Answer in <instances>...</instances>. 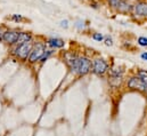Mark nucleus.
<instances>
[{
	"label": "nucleus",
	"instance_id": "obj_12",
	"mask_svg": "<svg viewBox=\"0 0 147 136\" xmlns=\"http://www.w3.org/2000/svg\"><path fill=\"white\" fill-rule=\"evenodd\" d=\"M55 52H54V49H48V50H45V53H43V55L41 56V58H40V62H45L46 60H48L53 54H54Z\"/></svg>",
	"mask_w": 147,
	"mask_h": 136
},
{
	"label": "nucleus",
	"instance_id": "obj_11",
	"mask_svg": "<svg viewBox=\"0 0 147 136\" xmlns=\"http://www.w3.org/2000/svg\"><path fill=\"white\" fill-rule=\"evenodd\" d=\"M121 1H122V0H107V5L110 6L112 9L117 10V8H119Z\"/></svg>",
	"mask_w": 147,
	"mask_h": 136
},
{
	"label": "nucleus",
	"instance_id": "obj_23",
	"mask_svg": "<svg viewBox=\"0 0 147 136\" xmlns=\"http://www.w3.org/2000/svg\"><path fill=\"white\" fill-rule=\"evenodd\" d=\"M146 90H147V89H146Z\"/></svg>",
	"mask_w": 147,
	"mask_h": 136
},
{
	"label": "nucleus",
	"instance_id": "obj_17",
	"mask_svg": "<svg viewBox=\"0 0 147 136\" xmlns=\"http://www.w3.org/2000/svg\"><path fill=\"white\" fill-rule=\"evenodd\" d=\"M90 7H91V8H94V9H98L99 3H98L97 1H95V0H92V1H90Z\"/></svg>",
	"mask_w": 147,
	"mask_h": 136
},
{
	"label": "nucleus",
	"instance_id": "obj_19",
	"mask_svg": "<svg viewBox=\"0 0 147 136\" xmlns=\"http://www.w3.org/2000/svg\"><path fill=\"white\" fill-rule=\"evenodd\" d=\"M104 39H105V45H106V46H112V45H113V40H112L111 38L107 37V38H104Z\"/></svg>",
	"mask_w": 147,
	"mask_h": 136
},
{
	"label": "nucleus",
	"instance_id": "obj_18",
	"mask_svg": "<svg viewBox=\"0 0 147 136\" xmlns=\"http://www.w3.org/2000/svg\"><path fill=\"white\" fill-rule=\"evenodd\" d=\"M61 27L64 28V29H67V28H69V21H66V20L62 21V22H61Z\"/></svg>",
	"mask_w": 147,
	"mask_h": 136
},
{
	"label": "nucleus",
	"instance_id": "obj_2",
	"mask_svg": "<svg viewBox=\"0 0 147 136\" xmlns=\"http://www.w3.org/2000/svg\"><path fill=\"white\" fill-rule=\"evenodd\" d=\"M32 47H33V42L32 41L24 42V44H21V45H16V47L14 49V55L16 57L21 58V60H28Z\"/></svg>",
	"mask_w": 147,
	"mask_h": 136
},
{
	"label": "nucleus",
	"instance_id": "obj_22",
	"mask_svg": "<svg viewBox=\"0 0 147 136\" xmlns=\"http://www.w3.org/2000/svg\"><path fill=\"white\" fill-rule=\"evenodd\" d=\"M140 57H142L143 60H146V61H147V53H146V52H144V53H142V55H140Z\"/></svg>",
	"mask_w": 147,
	"mask_h": 136
},
{
	"label": "nucleus",
	"instance_id": "obj_15",
	"mask_svg": "<svg viewBox=\"0 0 147 136\" xmlns=\"http://www.w3.org/2000/svg\"><path fill=\"white\" fill-rule=\"evenodd\" d=\"M138 45L143 46V47H147V38L146 37H139L138 40H137Z\"/></svg>",
	"mask_w": 147,
	"mask_h": 136
},
{
	"label": "nucleus",
	"instance_id": "obj_1",
	"mask_svg": "<svg viewBox=\"0 0 147 136\" xmlns=\"http://www.w3.org/2000/svg\"><path fill=\"white\" fill-rule=\"evenodd\" d=\"M63 57L66 65L71 69L73 73H76L79 75H84L91 70L92 63L86 56H79L72 52H65Z\"/></svg>",
	"mask_w": 147,
	"mask_h": 136
},
{
	"label": "nucleus",
	"instance_id": "obj_9",
	"mask_svg": "<svg viewBox=\"0 0 147 136\" xmlns=\"http://www.w3.org/2000/svg\"><path fill=\"white\" fill-rule=\"evenodd\" d=\"M47 44L51 48H62L65 45L64 40L63 39H59V38H50V39L47 40Z\"/></svg>",
	"mask_w": 147,
	"mask_h": 136
},
{
	"label": "nucleus",
	"instance_id": "obj_6",
	"mask_svg": "<svg viewBox=\"0 0 147 136\" xmlns=\"http://www.w3.org/2000/svg\"><path fill=\"white\" fill-rule=\"evenodd\" d=\"M128 86L132 89H137V90H140V92H146L147 89V84H145L139 77L131 78L128 82Z\"/></svg>",
	"mask_w": 147,
	"mask_h": 136
},
{
	"label": "nucleus",
	"instance_id": "obj_16",
	"mask_svg": "<svg viewBox=\"0 0 147 136\" xmlns=\"http://www.w3.org/2000/svg\"><path fill=\"white\" fill-rule=\"evenodd\" d=\"M91 37H92V39H94V40L99 41V42L104 40V35H103V34H100V33H97V32H96V33H92Z\"/></svg>",
	"mask_w": 147,
	"mask_h": 136
},
{
	"label": "nucleus",
	"instance_id": "obj_14",
	"mask_svg": "<svg viewBox=\"0 0 147 136\" xmlns=\"http://www.w3.org/2000/svg\"><path fill=\"white\" fill-rule=\"evenodd\" d=\"M10 20H11L13 22H16V23H18V22L23 21L24 18H23V16H22V15H20V14H14V15H11Z\"/></svg>",
	"mask_w": 147,
	"mask_h": 136
},
{
	"label": "nucleus",
	"instance_id": "obj_13",
	"mask_svg": "<svg viewBox=\"0 0 147 136\" xmlns=\"http://www.w3.org/2000/svg\"><path fill=\"white\" fill-rule=\"evenodd\" d=\"M138 77H139L145 84H147V71H145V70H139V71H138Z\"/></svg>",
	"mask_w": 147,
	"mask_h": 136
},
{
	"label": "nucleus",
	"instance_id": "obj_5",
	"mask_svg": "<svg viewBox=\"0 0 147 136\" xmlns=\"http://www.w3.org/2000/svg\"><path fill=\"white\" fill-rule=\"evenodd\" d=\"M91 68L92 71L96 73V74H104L107 70H109V64L103 58H96L92 61V64H91Z\"/></svg>",
	"mask_w": 147,
	"mask_h": 136
},
{
	"label": "nucleus",
	"instance_id": "obj_20",
	"mask_svg": "<svg viewBox=\"0 0 147 136\" xmlns=\"http://www.w3.org/2000/svg\"><path fill=\"white\" fill-rule=\"evenodd\" d=\"M5 32H6V29L3 27H0V41H2V38H3Z\"/></svg>",
	"mask_w": 147,
	"mask_h": 136
},
{
	"label": "nucleus",
	"instance_id": "obj_21",
	"mask_svg": "<svg viewBox=\"0 0 147 136\" xmlns=\"http://www.w3.org/2000/svg\"><path fill=\"white\" fill-rule=\"evenodd\" d=\"M76 28H79V29H83V22H78L76 23Z\"/></svg>",
	"mask_w": 147,
	"mask_h": 136
},
{
	"label": "nucleus",
	"instance_id": "obj_10",
	"mask_svg": "<svg viewBox=\"0 0 147 136\" xmlns=\"http://www.w3.org/2000/svg\"><path fill=\"white\" fill-rule=\"evenodd\" d=\"M131 9H132V5H130L127 0H122L119 8H117V12H120V13H131Z\"/></svg>",
	"mask_w": 147,
	"mask_h": 136
},
{
	"label": "nucleus",
	"instance_id": "obj_8",
	"mask_svg": "<svg viewBox=\"0 0 147 136\" xmlns=\"http://www.w3.org/2000/svg\"><path fill=\"white\" fill-rule=\"evenodd\" d=\"M33 39V35L29 32H20L18 33V38H17V41L15 45H21V44H24V42H29V41H32Z\"/></svg>",
	"mask_w": 147,
	"mask_h": 136
},
{
	"label": "nucleus",
	"instance_id": "obj_3",
	"mask_svg": "<svg viewBox=\"0 0 147 136\" xmlns=\"http://www.w3.org/2000/svg\"><path fill=\"white\" fill-rule=\"evenodd\" d=\"M46 50V45L43 42H37V44H33V47L31 49V53L28 57V61L30 63H34L37 61H40L41 56L43 55Z\"/></svg>",
	"mask_w": 147,
	"mask_h": 136
},
{
	"label": "nucleus",
	"instance_id": "obj_4",
	"mask_svg": "<svg viewBox=\"0 0 147 136\" xmlns=\"http://www.w3.org/2000/svg\"><path fill=\"white\" fill-rule=\"evenodd\" d=\"M131 13L136 18L147 17V1H137L135 5H132Z\"/></svg>",
	"mask_w": 147,
	"mask_h": 136
},
{
	"label": "nucleus",
	"instance_id": "obj_7",
	"mask_svg": "<svg viewBox=\"0 0 147 136\" xmlns=\"http://www.w3.org/2000/svg\"><path fill=\"white\" fill-rule=\"evenodd\" d=\"M18 33H20V31H16V30H6L3 38H2V41H5L8 45H15L17 41V38H18Z\"/></svg>",
	"mask_w": 147,
	"mask_h": 136
}]
</instances>
